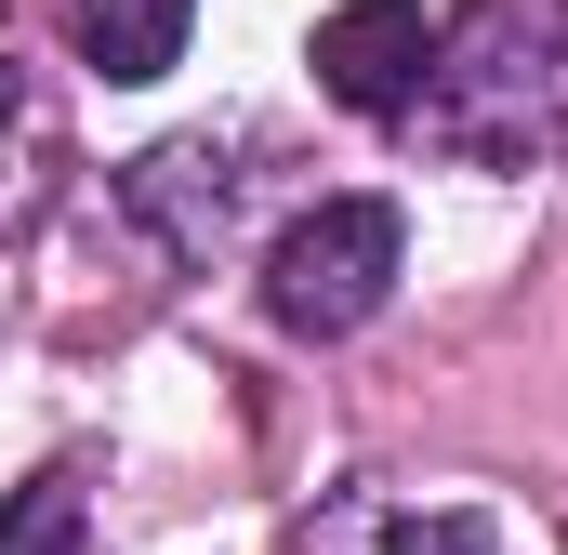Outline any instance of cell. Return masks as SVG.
<instances>
[{
	"instance_id": "cell-4",
	"label": "cell",
	"mask_w": 568,
	"mask_h": 555,
	"mask_svg": "<svg viewBox=\"0 0 568 555\" xmlns=\"http://www.w3.org/2000/svg\"><path fill=\"white\" fill-rule=\"evenodd\" d=\"M225 199H239V185H225L212 145H159V159H133V212L172 239V252H212V239H225Z\"/></svg>"
},
{
	"instance_id": "cell-6",
	"label": "cell",
	"mask_w": 568,
	"mask_h": 555,
	"mask_svg": "<svg viewBox=\"0 0 568 555\" xmlns=\"http://www.w3.org/2000/svg\"><path fill=\"white\" fill-rule=\"evenodd\" d=\"M0 555H80V476H27V490H13Z\"/></svg>"
},
{
	"instance_id": "cell-7",
	"label": "cell",
	"mask_w": 568,
	"mask_h": 555,
	"mask_svg": "<svg viewBox=\"0 0 568 555\" xmlns=\"http://www.w3.org/2000/svg\"><path fill=\"white\" fill-rule=\"evenodd\" d=\"M384 555H489V516H397Z\"/></svg>"
},
{
	"instance_id": "cell-3",
	"label": "cell",
	"mask_w": 568,
	"mask_h": 555,
	"mask_svg": "<svg viewBox=\"0 0 568 555\" xmlns=\"http://www.w3.org/2000/svg\"><path fill=\"white\" fill-rule=\"evenodd\" d=\"M304 67H317L331 107H357V120H410V107L436 93V27H424V0H331L317 40H304Z\"/></svg>"
},
{
	"instance_id": "cell-5",
	"label": "cell",
	"mask_w": 568,
	"mask_h": 555,
	"mask_svg": "<svg viewBox=\"0 0 568 555\" xmlns=\"http://www.w3.org/2000/svg\"><path fill=\"white\" fill-rule=\"evenodd\" d=\"M199 0H80V67L93 80H172Z\"/></svg>"
},
{
	"instance_id": "cell-2",
	"label": "cell",
	"mask_w": 568,
	"mask_h": 555,
	"mask_svg": "<svg viewBox=\"0 0 568 555\" xmlns=\"http://www.w3.org/2000/svg\"><path fill=\"white\" fill-rule=\"evenodd\" d=\"M384 291H397V199H317L265 252V317L304 344H344Z\"/></svg>"
},
{
	"instance_id": "cell-1",
	"label": "cell",
	"mask_w": 568,
	"mask_h": 555,
	"mask_svg": "<svg viewBox=\"0 0 568 555\" xmlns=\"http://www.w3.org/2000/svg\"><path fill=\"white\" fill-rule=\"evenodd\" d=\"M424 133L476 172H529L568 133V0H476L436 40Z\"/></svg>"
}]
</instances>
